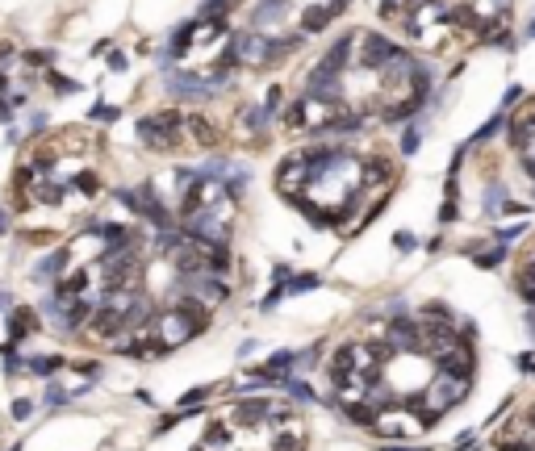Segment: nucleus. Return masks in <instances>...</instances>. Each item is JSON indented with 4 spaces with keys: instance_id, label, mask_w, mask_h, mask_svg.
<instances>
[{
    "instance_id": "39448f33",
    "label": "nucleus",
    "mask_w": 535,
    "mask_h": 451,
    "mask_svg": "<svg viewBox=\"0 0 535 451\" xmlns=\"http://www.w3.org/2000/svg\"><path fill=\"white\" fill-rule=\"evenodd\" d=\"M272 410H276V406H272L268 397H255V402H239L230 414H234V422L255 427V422H268V418H272Z\"/></svg>"
},
{
    "instance_id": "f3484780",
    "label": "nucleus",
    "mask_w": 535,
    "mask_h": 451,
    "mask_svg": "<svg viewBox=\"0 0 535 451\" xmlns=\"http://www.w3.org/2000/svg\"><path fill=\"white\" fill-rule=\"evenodd\" d=\"M456 451H477V435H460V439H456Z\"/></svg>"
},
{
    "instance_id": "9d476101",
    "label": "nucleus",
    "mask_w": 535,
    "mask_h": 451,
    "mask_svg": "<svg viewBox=\"0 0 535 451\" xmlns=\"http://www.w3.org/2000/svg\"><path fill=\"white\" fill-rule=\"evenodd\" d=\"M276 451H306V439H301V431H289V435H280V439H276Z\"/></svg>"
},
{
    "instance_id": "0eeeda50",
    "label": "nucleus",
    "mask_w": 535,
    "mask_h": 451,
    "mask_svg": "<svg viewBox=\"0 0 535 451\" xmlns=\"http://www.w3.org/2000/svg\"><path fill=\"white\" fill-rule=\"evenodd\" d=\"M515 293H519L523 305H532L535 309V272L532 268H519V272H515Z\"/></svg>"
},
{
    "instance_id": "f8f14e48",
    "label": "nucleus",
    "mask_w": 535,
    "mask_h": 451,
    "mask_svg": "<svg viewBox=\"0 0 535 451\" xmlns=\"http://www.w3.org/2000/svg\"><path fill=\"white\" fill-rule=\"evenodd\" d=\"M314 284H318V276H310V272H306V276L289 280V293H301V289H314Z\"/></svg>"
},
{
    "instance_id": "412c9836",
    "label": "nucleus",
    "mask_w": 535,
    "mask_h": 451,
    "mask_svg": "<svg viewBox=\"0 0 535 451\" xmlns=\"http://www.w3.org/2000/svg\"><path fill=\"white\" fill-rule=\"evenodd\" d=\"M4 305H8V297H4V293H0V309H4Z\"/></svg>"
},
{
    "instance_id": "aec40b11",
    "label": "nucleus",
    "mask_w": 535,
    "mask_h": 451,
    "mask_svg": "<svg viewBox=\"0 0 535 451\" xmlns=\"http://www.w3.org/2000/svg\"><path fill=\"white\" fill-rule=\"evenodd\" d=\"M527 38H535V21H532V25H527Z\"/></svg>"
},
{
    "instance_id": "20e7f679",
    "label": "nucleus",
    "mask_w": 535,
    "mask_h": 451,
    "mask_svg": "<svg viewBox=\"0 0 535 451\" xmlns=\"http://www.w3.org/2000/svg\"><path fill=\"white\" fill-rule=\"evenodd\" d=\"M435 368H439V372H452V376H460V381H469V376L477 372V351L460 339L444 360H435Z\"/></svg>"
},
{
    "instance_id": "ddd939ff",
    "label": "nucleus",
    "mask_w": 535,
    "mask_h": 451,
    "mask_svg": "<svg viewBox=\"0 0 535 451\" xmlns=\"http://www.w3.org/2000/svg\"><path fill=\"white\" fill-rule=\"evenodd\" d=\"M515 238H523V222H519V226H506V230H498V243H515Z\"/></svg>"
},
{
    "instance_id": "423d86ee",
    "label": "nucleus",
    "mask_w": 535,
    "mask_h": 451,
    "mask_svg": "<svg viewBox=\"0 0 535 451\" xmlns=\"http://www.w3.org/2000/svg\"><path fill=\"white\" fill-rule=\"evenodd\" d=\"M29 330H38V318H33V309H13V318H8V347H17Z\"/></svg>"
},
{
    "instance_id": "6e6552de",
    "label": "nucleus",
    "mask_w": 535,
    "mask_h": 451,
    "mask_svg": "<svg viewBox=\"0 0 535 451\" xmlns=\"http://www.w3.org/2000/svg\"><path fill=\"white\" fill-rule=\"evenodd\" d=\"M506 117H511V113H494V117H490V121H485V125L473 134V142H485V138H494V134H498V125H502Z\"/></svg>"
},
{
    "instance_id": "6ab92c4d",
    "label": "nucleus",
    "mask_w": 535,
    "mask_h": 451,
    "mask_svg": "<svg viewBox=\"0 0 535 451\" xmlns=\"http://www.w3.org/2000/svg\"><path fill=\"white\" fill-rule=\"evenodd\" d=\"M519 96H523V88H519V84H511V88H506V105H515Z\"/></svg>"
},
{
    "instance_id": "1a4fd4ad",
    "label": "nucleus",
    "mask_w": 535,
    "mask_h": 451,
    "mask_svg": "<svg viewBox=\"0 0 535 451\" xmlns=\"http://www.w3.org/2000/svg\"><path fill=\"white\" fill-rule=\"evenodd\" d=\"M63 368V360L59 356H46V360H29V372H38V376H50V372H59Z\"/></svg>"
},
{
    "instance_id": "f03ea898",
    "label": "nucleus",
    "mask_w": 535,
    "mask_h": 451,
    "mask_svg": "<svg viewBox=\"0 0 535 451\" xmlns=\"http://www.w3.org/2000/svg\"><path fill=\"white\" fill-rule=\"evenodd\" d=\"M285 50L272 42V38H264L259 29H251V33H243L239 42H234V63H243V67H268V63H276Z\"/></svg>"
},
{
    "instance_id": "9b49d317",
    "label": "nucleus",
    "mask_w": 535,
    "mask_h": 451,
    "mask_svg": "<svg viewBox=\"0 0 535 451\" xmlns=\"http://www.w3.org/2000/svg\"><path fill=\"white\" fill-rule=\"evenodd\" d=\"M419 142H423V134H419V125H410V130L402 134V151H406V155H414V151H419Z\"/></svg>"
},
{
    "instance_id": "dca6fc26",
    "label": "nucleus",
    "mask_w": 535,
    "mask_h": 451,
    "mask_svg": "<svg viewBox=\"0 0 535 451\" xmlns=\"http://www.w3.org/2000/svg\"><path fill=\"white\" fill-rule=\"evenodd\" d=\"M29 410H33V402H25V397L13 402V418H29Z\"/></svg>"
},
{
    "instance_id": "a211bd4d",
    "label": "nucleus",
    "mask_w": 535,
    "mask_h": 451,
    "mask_svg": "<svg viewBox=\"0 0 535 451\" xmlns=\"http://www.w3.org/2000/svg\"><path fill=\"white\" fill-rule=\"evenodd\" d=\"M393 243H398V251H414V234H406V230H402Z\"/></svg>"
},
{
    "instance_id": "7ed1b4c3",
    "label": "nucleus",
    "mask_w": 535,
    "mask_h": 451,
    "mask_svg": "<svg viewBox=\"0 0 535 451\" xmlns=\"http://www.w3.org/2000/svg\"><path fill=\"white\" fill-rule=\"evenodd\" d=\"M406 414H410V410H385V414L372 422V431H377V435H385V439H406V435H419L427 422H423L419 414H414V418H406Z\"/></svg>"
},
{
    "instance_id": "4be33fe9",
    "label": "nucleus",
    "mask_w": 535,
    "mask_h": 451,
    "mask_svg": "<svg viewBox=\"0 0 535 451\" xmlns=\"http://www.w3.org/2000/svg\"><path fill=\"white\" fill-rule=\"evenodd\" d=\"M385 451H410V448H385Z\"/></svg>"
},
{
    "instance_id": "b1692460",
    "label": "nucleus",
    "mask_w": 535,
    "mask_h": 451,
    "mask_svg": "<svg viewBox=\"0 0 535 451\" xmlns=\"http://www.w3.org/2000/svg\"><path fill=\"white\" fill-rule=\"evenodd\" d=\"M8 451H17V448H8Z\"/></svg>"
},
{
    "instance_id": "2eb2a0df",
    "label": "nucleus",
    "mask_w": 535,
    "mask_h": 451,
    "mask_svg": "<svg viewBox=\"0 0 535 451\" xmlns=\"http://www.w3.org/2000/svg\"><path fill=\"white\" fill-rule=\"evenodd\" d=\"M92 117H96V121H113V117H117V109H113V105H96V109H92Z\"/></svg>"
},
{
    "instance_id": "f257e3e1",
    "label": "nucleus",
    "mask_w": 535,
    "mask_h": 451,
    "mask_svg": "<svg viewBox=\"0 0 535 451\" xmlns=\"http://www.w3.org/2000/svg\"><path fill=\"white\" fill-rule=\"evenodd\" d=\"M205 322H209V318H193V314H184V309H163V314L155 318V343L172 351V347L197 339V335L205 330Z\"/></svg>"
},
{
    "instance_id": "5701e85b",
    "label": "nucleus",
    "mask_w": 535,
    "mask_h": 451,
    "mask_svg": "<svg viewBox=\"0 0 535 451\" xmlns=\"http://www.w3.org/2000/svg\"><path fill=\"white\" fill-rule=\"evenodd\" d=\"M0 230H4V213H0Z\"/></svg>"
},
{
    "instance_id": "4468645a",
    "label": "nucleus",
    "mask_w": 535,
    "mask_h": 451,
    "mask_svg": "<svg viewBox=\"0 0 535 451\" xmlns=\"http://www.w3.org/2000/svg\"><path fill=\"white\" fill-rule=\"evenodd\" d=\"M209 397V389H188L184 397H180V406H197V402H205Z\"/></svg>"
}]
</instances>
